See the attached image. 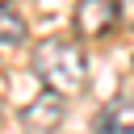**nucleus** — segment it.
<instances>
[{"label":"nucleus","mask_w":134,"mask_h":134,"mask_svg":"<svg viewBox=\"0 0 134 134\" xmlns=\"http://www.w3.org/2000/svg\"><path fill=\"white\" fill-rule=\"evenodd\" d=\"M63 113H67V100H63L54 88H46V92H38V96L21 109V121H25L29 134H54V130L63 126Z\"/></svg>","instance_id":"2"},{"label":"nucleus","mask_w":134,"mask_h":134,"mask_svg":"<svg viewBox=\"0 0 134 134\" xmlns=\"http://www.w3.org/2000/svg\"><path fill=\"white\" fill-rule=\"evenodd\" d=\"M25 38V21L8 8V4H0V46H8V42H21Z\"/></svg>","instance_id":"5"},{"label":"nucleus","mask_w":134,"mask_h":134,"mask_svg":"<svg viewBox=\"0 0 134 134\" xmlns=\"http://www.w3.org/2000/svg\"><path fill=\"white\" fill-rule=\"evenodd\" d=\"M121 25L117 0H80L75 4V34L80 38H105Z\"/></svg>","instance_id":"3"},{"label":"nucleus","mask_w":134,"mask_h":134,"mask_svg":"<svg viewBox=\"0 0 134 134\" xmlns=\"http://www.w3.org/2000/svg\"><path fill=\"white\" fill-rule=\"evenodd\" d=\"M29 67H34V75H38L46 88H54L59 96H75V92H84V84H88V59H84V50H80L75 38H42V42L34 46Z\"/></svg>","instance_id":"1"},{"label":"nucleus","mask_w":134,"mask_h":134,"mask_svg":"<svg viewBox=\"0 0 134 134\" xmlns=\"http://www.w3.org/2000/svg\"><path fill=\"white\" fill-rule=\"evenodd\" d=\"M96 134H134V96H121L113 100L100 121H96Z\"/></svg>","instance_id":"4"},{"label":"nucleus","mask_w":134,"mask_h":134,"mask_svg":"<svg viewBox=\"0 0 134 134\" xmlns=\"http://www.w3.org/2000/svg\"><path fill=\"white\" fill-rule=\"evenodd\" d=\"M117 17H121V25L134 29V0H117Z\"/></svg>","instance_id":"6"}]
</instances>
